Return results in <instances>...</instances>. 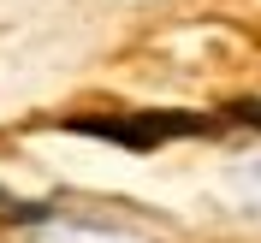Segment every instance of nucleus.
<instances>
[{
    "label": "nucleus",
    "instance_id": "4",
    "mask_svg": "<svg viewBox=\"0 0 261 243\" xmlns=\"http://www.w3.org/2000/svg\"><path fill=\"white\" fill-rule=\"evenodd\" d=\"M226 119H238V125H261V101H231Z\"/></svg>",
    "mask_w": 261,
    "mask_h": 243
},
{
    "label": "nucleus",
    "instance_id": "2",
    "mask_svg": "<svg viewBox=\"0 0 261 243\" xmlns=\"http://www.w3.org/2000/svg\"><path fill=\"white\" fill-rule=\"evenodd\" d=\"M137 125H143L154 143H166V137H214V119L208 113H143Z\"/></svg>",
    "mask_w": 261,
    "mask_h": 243
},
{
    "label": "nucleus",
    "instance_id": "3",
    "mask_svg": "<svg viewBox=\"0 0 261 243\" xmlns=\"http://www.w3.org/2000/svg\"><path fill=\"white\" fill-rule=\"evenodd\" d=\"M6 213H12V220H24V226L48 220V208H42V202H6Z\"/></svg>",
    "mask_w": 261,
    "mask_h": 243
},
{
    "label": "nucleus",
    "instance_id": "5",
    "mask_svg": "<svg viewBox=\"0 0 261 243\" xmlns=\"http://www.w3.org/2000/svg\"><path fill=\"white\" fill-rule=\"evenodd\" d=\"M6 202H12V196H6V190H0V208H6Z\"/></svg>",
    "mask_w": 261,
    "mask_h": 243
},
{
    "label": "nucleus",
    "instance_id": "1",
    "mask_svg": "<svg viewBox=\"0 0 261 243\" xmlns=\"http://www.w3.org/2000/svg\"><path fill=\"white\" fill-rule=\"evenodd\" d=\"M60 130H71V137H95V143H119V148H130V154H148V148H154V137H148L137 119H65Z\"/></svg>",
    "mask_w": 261,
    "mask_h": 243
}]
</instances>
